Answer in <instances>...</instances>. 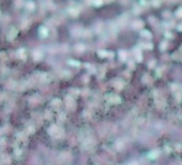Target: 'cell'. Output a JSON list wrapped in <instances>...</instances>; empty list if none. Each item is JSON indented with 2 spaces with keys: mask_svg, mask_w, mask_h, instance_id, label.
<instances>
[{
  "mask_svg": "<svg viewBox=\"0 0 182 165\" xmlns=\"http://www.w3.org/2000/svg\"><path fill=\"white\" fill-rule=\"evenodd\" d=\"M156 153H159V151L158 150H155V151H152V152H150V155H149V157L152 159H155V158H158V155Z\"/></svg>",
  "mask_w": 182,
  "mask_h": 165,
  "instance_id": "1",
  "label": "cell"
},
{
  "mask_svg": "<svg viewBox=\"0 0 182 165\" xmlns=\"http://www.w3.org/2000/svg\"><path fill=\"white\" fill-rule=\"evenodd\" d=\"M176 15H177L178 17H181L182 18V8H180V9H178V10H177V12H176Z\"/></svg>",
  "mask_w": 182,
  "mask_h": 165,
  "instance_id": "2",
  "label": "cell"
}]
</instances>
